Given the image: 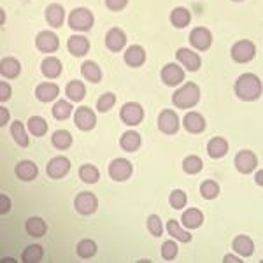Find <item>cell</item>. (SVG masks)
Listing matches in <instances>:
<instances>
[{
    "mask_svg": "<svg viewBox=\"0 0 263 263\" xmlns=\"http://www.w3.org/2000/svg\"><path fill=\"white\" fill-rule=\"evenodd\" d=\"M261 91H263L261 81H260V78L254 74H242L235 83V93H237V97L242 100L251 102V100L260 99Z\"/></svg>",
    "mask_w": 263,
    "mask_h": 263,
    "instance_id": "obj_1",
    "label": "cell"
},
{
    "mask_svg": "<svg viewBox=\"0 0 263 263\" xmlns=\"http://www.w3.org/2000/svg\"><path fill=\"white\" fill-rule=\"evenodd\" d=\"M200 100V90L195 83H186L184 86L179 88L172 97V102L179 109H190L198 104Z\"/></svg>",
    "mask_w": 263,
    "mask_h": 263,
    "instance_id": "obj_2",
    "label": "cell"
},
{
    "mask_svg": "<svg viewBox=\"0 0 263 263\" xmlns=\"http://www.w3.org/2000/svg\"><path fill=\"white\" fill-rule=\"evenodd\" d=\"M69 27L76 32H86L93 27V14L84 7H78L69 14Z\"/></svg>",
    "mask_w": 263,
    "mask_h": 263,
    "instance_id": "obj_3",
    "label": "cell"
},
{
    "mask_svg": "<svg viewBox=\"0 0 263 263\" xmlns=\"http://www.w3.org/2000/svg\"><path fill=\"white\" fill-rule=\"evenodd\" d=\"M256 48L251 41H239L235 46L232 48V58L239 63H248L254 58Z\"/></svg>",
    "mask_w": 263,
    "mask_h": 263,
    "instance_id": "obj_4",
    "label": "cell"
},
{
    "mask_svg": "<svg viewBox=\"0 0 263 263\" xmlns=\"http://www.w3.org/2000/svg\"><path fill=\"white\" fill-rule=\"evenodd\" d=\"M74 205H76V211H78L79 214L88 216V214H93L97 211V207H99V200H97V197L93 193L83 192L76 197Z\"/></svg>",
    "mask_w": 263,
    "mask_h": 263,
    "instance_id": "obj_5",
    "label": "cell"
},
{
    "mask_svg": "<svg viewBox=\"0 0 263 263\" xmlns=\"http://www.w3.org/2000/svg\"><path fill=\"white\" fill-rule=\"evenodd\" d=\"M120 116H121L123 123L134 126V125H139V123L142 121L144 111H142V107L139 104H135V102H128V104H125L121 107Z\"/></svg>",
    "mask_w": 263,
    "mask_h": 263,
    "instance_id": "obj_6",
    "label": "cell"
},
{
    "mask_svg": "<svg viewBox=\"0 0 263 263\" xmlns=\"http://www.w3.org/2000/svg\"><path fill=\"white\" fill-rule=\"evenodd\" d=\"M132 163L128 160L123 158H116L112 160L111 165H109V176L112 177L114 181H126L132 176Z\"/></svg>",
    "mask_w": 263,
    "mask_h": 263,
    "instance_id": "obj_7",
    "label": "cell"
},
{
    "mask_svg": "<svg viewBox=\"0 0 263 263\" xmlns=\"http://www.w3.org/2000/svg\"><path fill=\"white\" fill-rule=\"evenodd\" d=\"M190 42H192L193 48L205 51L211 48V44H213V33L203 27L193 28V32L190 33Z\"/></svg>",
    "mask_w": 263,
    "mask_h": 263,
    "instance_id": "obj_8",
    "label": "cell"
},
{
    "mask_svg": "<svg viewBox=\"0 0 263 263\" xmlns=\"http://www.w3.org/2000/svg\"><path fill=\"white\" fill-rule=\"evenodd\" d=\"M158 126L163 134L172 135L179 130V118H177V114L174 111H171V109H165L158 118Z\"/></svg>",
    "mask_w": 263,
    "mask_h": 263,
    "instance_id": "obj_9",
    "label": "cell"
},
{
    "mask_svg": "<svg viewBox=\"0 0 263 263\" xmlns=\"http://www.w3.org/2000/svg\"><path fill=\"white\" fill-rule=\"evenodd\" d=\"M35 44L39 51L42 53H53V51L58 49V46H60V41H58V35L49 30H44L41 32L39 35L35 37Z\"/></svg>",
    "mask_w": 263,
    "mask_h": 263,
    "instance_id": "obj_10",
    "label": "cell"
},
{
    "mask_svg": "<svg viewBox=\"0 0 263 263\" xmlns=\"http://www.w3.org/2000/svg\"><path fill=\"white\" fill-rule=\"evenodd\" d=\"M70 171V162L65 156H57L48 163V176L51 179H62Z\"/></svg>",
    "mask_w": 263,
    "mask_h": 263,
    "instance_id": "obj_11",
    "label": "cell"
},
{
    "mask_svg": "<svg viewBox=\"0 0 263 263\" xmlns=\"http://www.w3.org/2000/svg\"><path fill=\"white\" fill-rule=\"evenodd\" d=\"M256 165H258L256 156H254V153L248 151V149L240 151L239 155L235 156V167H237V171H239L240 174L253 172L254 168H256Z\"/></svg>",
    "mask_w": 263,
    "mask_h": 263,
    "instance_id": "obj_12",
    "label": "cell"
},
{
    "mask_svg": "<svg viewBox=\"0 0 263 263\" xmlns=\"http://www.w3.org/2000/svg\"><path fill=\"white\" fill-rule=\"evenodd\" d=\"M176 58L182 63V65L186 67V69L192 70V72L198 70V69H200V65H202L200 57H198V54L195 53V51L188 49V48H181V49H177Z\"/></svg>",
    "mask_w": 263,
    "mask_h": 263,
    "instance_id": "obj_13",
    "label": "cell"
},
{
    "mask_svg": "<svg viewBox=\"0 0 263 263\" xmlns=\"http://www.w3.org/2000/svg\"><path fill=\"white\" fill-rule=\"evenodd\" d=\"M74 120H76V125H78L79 130H91L97 123V118H95V112L91 111L90 107H79L78 111L74 114Z\"/></svg>",
    "mask_w": 263,
    "mask_h": 263,
    "instance_id": "obj_14",
    "label": "cell"
},
{
    "mask_svg": "<svg viewBox=\"0 0 263 263\" xmlns=\"http://www.w3.org/2000/svg\"><path fill=\"white\" fill-rule=\"evenodd\" d=\"M162 79L167 86H177L184 79V70L176 63H168L162 69Z\"/></svg>",
    "mask_w": 263,
    "mask_h": 263,
    "instance_id": "obj_15",
    "label": "cell"
},
{
    "mask_svg": "<svg viewBox=\"0 0 263 263\" xmlns=\"http://www.w3.org/2000/svg\"><path fill=\"white\" fill-rule=\"evenodd\" d=\"M105 44H107V48L111 51L118 53V51H121L123 46L126 44V35L120 28H111V30L107 32V35H105Z\"/></svg>",
    "mask_w": 263,
    "mask_h": 263,
    "instance_id": "obj_16",
    "label": "cell"
},
{
    "mask_svg": "<svg viewBox=\"0 0 263 263\" xmlns=\"http://www.w3.org/2000/svg\"><path fill=\"white\" fill-rule=\"evenodd\" d=\"M16 176H18V179L21 181H33L37 177V165L30 162V160H23V162H20L16 165L14 168Z\"/></svg>",
    "mask_w": 263,
    "mask_h": 263,
    "instance_id": "obj_17",
    "label": "cell"
},
{
    "mask_svg": "<svg viewBox=\"0 0 263 263\" xmlns=\"http://www.w3.org/2000/svg\"><path fill=\"white\" fill-rule=\"evenodd\" d=\"M182 125H184V128L188 132H192V134H200L205 128V120L198 112H188L184 116V120H182Z\"/></svg>",
    "mask_w": 263,
    "mask_h": 263,
    "instance_id": "obj_18",
    "label": "cell"
},
{
    "mask_svg": "<svg viewBox=\"0 0 263 263\" xmlns=\"http://www.w3.org/2000/svg\"><path fill=\"white\" fill-rule=\"evenodd\" d=\"M46 20H48V23L53 28L62 27L63 21H65V11H63L60 4H51L48 9H46Z\"/></svg>",
    "mask_w": 263,
    "mask_h": 263,
    "instance_id": "obj_19",
    "label": "cell"
},
{
    "mask_svg": "<svg viewBox=\"0 0 263 263\" xmlns=\"http://www.w3.org/2000/svg\"><path fill=\"white\" fill-rule=\"evenodd\" d=\"M125 62H126V65H130V67H141L142 63L146 62V51L137 44L130 46L125 53Z\"/></svg>",
    "mask_w": 263,
    "mask_h": 263,
    "instance_id": "obj_20",
    "label": "cell"
},
{
    "mask_svg": "<svg viewBox=\"0 0 263 263\" xmlns=\"http://www.w3.org/2000/svg\"><path fill=\"white\" fill-rule=\"evenodd\" d=\"M233 251L235 253H239L240 256H244V258H248V256H251V254L254 253V242L251 239H249L248 235H239V237H235L233 239Z\"/></svg>",
    "mask_w": 263,
    "mask_h": 263,
    "instance_id": "obj_21",
    "label": "cell"
},
{
    "mask_svg": "<svg viewBox=\"0 0 263 263\" xmlns=\"http://www.w3.org/2000/svg\"><path fill=\"white\" fill-rule=\"evenodd\" d=\"M69 51L74 57H84L90 51V42H88L86 37L72 35L69 39Z\"/></svg>",
    "mask_w": 263,
    "mask_h": 263,
    "instance_id": "obj_22",
    "label": "cell"
},
{
    "mask_svg": "<svg viewBox=\"0 0 263 263\" xmlns=\"http://www.w3.org/2000/svg\"><path fill=\"white\" fill-rule=\"evenodd\" d=\"M207 153L211 158H223L228 153V142L223 137H214L207 144Z\"/></svg>",
    "mask_w": 263,
    "mask_h": 263,
    "instance_id": "obj_23",
    "label": "cell"
},
{
    "mask_svg": "<svg viewBox=\"0 0 263 263\" xmlns=\"http://www.w3.org/2000/svg\"><path fill=\"white\" fill-rule=\"evenodd\" d=\"M60 93V88L57 84H51V83H42L37 86L35 90V97L39 99L41 102H51L54 100Z\"/></svg>",
    "mask_w": 263,
    "mask_h": 263,
    "instance_id": "obj_24",
    "label": "cell"
},
{
    "mask_svg": "<svg viewBox=\"0 0 263 263\" xmlns=\"http://www.w3.org/2000/svg\"><path fill=\"white\" fill-rule=\"evenodd\" d=\"M181 221H182V224H184L186 228L195 230V228H198L203 223V214L198 209H188V211H184Z\"/></svg>",
    "mask_w": 263,
    "mask_h": 263,
    "instance_id": "obj_25",
    "label": "cell"
},
{
    "mask_svg": "<svg viewBox=\"0 0 263 263\" xmlns=\"http://www.w3.org/2000/svg\"><path fill=\"white\" fill-rule=\"evenodd\" d=\"M190 21H192V14H190V11L186 9V7H176V9L172 11L171 23L174 25V27L184 28L190 25Z\"/></svg>",
    "mask_w": 263,
    "mask_h": 263,
    "instance_id": "obj_26",
    "label": "cell"
},
{
    "mask_svg": "<svg viewBox=\"0 0 263 263\" xmlns=\"http://www.w3.org/2000/svg\"><path fill=\"white\" fill-rule=\"evenodd\" d=\"M121 147L125 151H137L139 146H141V135L137 134V132L130 130V132H125V134L121 135Z\"/></svg>",
    "mask_w": 263,
    "mask_h": 263,
    "instance_id": "obj_27",
    "label": "cell"
},
{
    "mask_svg": "<svg viewBox=\"0 0 263 263\" xmlns=\"http://www.w3.org/2000/svg\"><path fill=\"white\" fill-rule=\"evenodd\" d=\"M41 69H42V74H44L46 78H58V76L62 74V63L58 58L49 57L42 62Z\"/></svg>",
    "mask_w": 263,
    "mask_h": 263,
    "instance_id": "obj_28",
    "label": "cell"
},
{
    "mask_svg": "<svg viewBox=\"0 0 263 263\" xmlns=\"http://www.w3.org/2000/svg\"><path fill=\"white\" fill-rule=\"evenodd\" d=\"M21 70V65L16 58H4L0 63V72L4 78H16Z\"/></svg>",
    "mask_w": 263,
    "mask_h": 263,
    "instance_id": "obj_29",
    "label": "cell"
},
{
    "mask_svg": "<svg viewBox=\"0 0 263 263\" xmlns=\"http://www.w3.org/2000/svg\"><path fill=\"white\" fill-rule=\"evenodd\" d=\"M65 93L67 97H69L70 100L74 102H81L84 99V95H86V88H84V84L81 81H70L69 84H67L65 88Z\"/></svg>",
    "mask_w": 263,
    "mask_h": 263,
    "instance_id": "obj_30",
    "label": "cell"
},
{
    "mask_svg": "<svg viewBox=\"0 0 263 263\" xmlns=\"http://www.w3.org/2000/svg\"><path fill=\"white\" fill-rule=\"evenodd\" d=\"M167 230H168V233H171L172 239H177V240H181V242H190V240H192V235H190V232L182 230V228L179 227V223H177L176 219H168Z\"/></svg>",
    "mask_w": 263,
    "mask_h": 263,
    "instance_id": "obj_31",
    "label": "cell"
},
{
    "mask_svg": "<svg viewBox=\"0 0 263 263\" xmlns=\"http://www.w3.org/2000/svg\"><path fill=\"white\" fill-rule=\"evenodd\" d=\"M11 135H12V139L20 144V146H23V147L28 146V135H27V132H25V126L21 121H12L11 123Z\"/></svg>",
    "mask_w": 263,
    "mask_h": 263,
    "instance_id": "obj_32",
    "label": "cell"
},
{
    "mask_svg": "<svg viewBox=\"0 0 263 263\" xmlns=\"http://www.w3.org/2000/svg\"><path fill=\"white\" fill-rule=\"evenodd\" d=\"M81 72H83L84 78L91 83H99L102 79V72H100L99 65H97L95 62H84L83 67H81Z\"/></svg>",
    "mask_w": 263,
    "mask_h": 263,
    "instance_id": "obj_33",
    "label": "cell"
},
{
    "mask_svg": "<svg viewBox=\"0 0 263 263\" xmlns=\"http://www.w3.org/2000/svg\"><path fill=\"white\" fill-rule=\"evenodd\" d=\"M51 141H53V146L57 149H67L72 144V135L67 130H57L53 134V137H51Z\"/></svg>",
    "mask_w": 263,
    "mask_h": 263,
    "instance_id": "obj_34",
    "label": "cell"
},
{
    "mask_svg": "<svg viewBox=\"0 0 263 263\" xmlns=\"http://www.w3.org/2000/svg\"><path fill=\"white\" fill-rule=\"evenodd\" d=\"M25 228H27L28 235L32 237H42L46 233V223L41 218H30L25 223Z\"/></svg>",
    "mask_w": 263,
    "mask_h": 263,
    "instance_id": "obj_35",
    "label": "cell"
},
{
    "mask_svg": "<svg viewBox=\"0 0 263 263\" xmlns=\"http://www.w3.org/2000/svg\"><path fill=\"white\" fill-rule=\"evenodd\" d=\"M27 126L35 137H41V135H44L46 132H48V123H46L44 118H41V116H32L30 120H28Z\"/></svg>",
    "mask_w": 263,
    "mask_h": 263,
    "instance_id": "obj_36",
    "label": "cell"
},
{
    "mask_svg": "<svg viewBox=\"0 0 263 263\" xmlns=\"http://www.w3.org/2000/svg\"><path fill=\"white\" fill-rule=\"evenodd\" d=\"M79 177H81L84 182H88V184H95V182L99 181V177H100V172L97 171V167L86 163V165H83V167L79 168Z\"/></svg>",
    "mask_w": 263,
    "mask_h": 263,
    "instance_id": "obj_37",
    "label": "cell"
},
{
    "mask_svg": "<svg viewBox=\"0 0 263 263\" xmlns=\"http://www.w3.org/2000/svg\"><path fill=\"white\" fill-rule=\"evenodd\" d=\"M200 193L205 200H213L219 195V184L214 181H203L200 186Z\"/></svg>",
    "mask_w": 263,
    "mask_h": 263,
    "instance_id": "obj_38",
    "label": "cell"
},
{
    "mask_svg": "<svg viewBox=\"0 0 263 263\" xmlns=\"http://www.w3.org/2000/svg\"><path fill=\"white\" fill-rule=\"evenodd\" d=\"M72 114V105L67 100H58L53 107V116L57 120H67Z\"/></svg>",
    "mask_w": 263,
    "mask_h": 263,
    "instance_id": "obj_39",
    "label": "cell"
},
{
    "mask_svg": "<svg viewBox=\"0 0 263 263\" xmlns=\"http://www.w3.org/2000/svg\"><path fill=\"white\" fill-rule=\"evenodd\" d=\"M42 258V248L37 244H32L25 248L23 251V261L25 263H37Z\"/></svg>",
    "mask_w": 263,
    "mask_h": 263,
    "instance_id": "obj_40",
    "label": "cell"
},
{
    "mask_svg": "<svg viewBox=\"0 0 263 263\" xmlns=\"http://www.w3.org/2000/svg\"><path fill=\"white\" fill-rule=\"evenodd\" d=\"M76 249H78V254L81 258H91L93 254L97 253V244L90 239H84L78 244V248Z\"/></svg>",
    "mask_w": 263,
    "mask_h": 263,
    "instance_id": "obj_41",
    "label": "cell"
},
{
    "mask_svg": "<svg viewBox=\"0 0 263 263\" xmlns=\"http://www.w3.org/2000/svg\"><path fill=\"white\" fill-rule=\"evenodd\" d=\"M182 168L186 174H198L202 171V160L198 156H188L182 162Z\"/></svg>",
    "mask_w": 263,
    "mask_h": 263,
    "instance_id": "obj_42",
    "label": "cell"
},
{
    "mask_svg": "<svg viewBox=\"0 0 263 263\" xmlns=\"http://www.w3.org/2000/svg\"><path fill=\"white\" fill-rule=\"evenodd\" d=\"M147 228H149L151 235L160 237V235H162V233H163V224H162V219H160L156 214H151L149 218H147Z\"/></svg>",
    "mask_w": 263,
    "mask_h": 263,
    "instance_id": "obj_43",
    "label": "cell"
},
{
    "mask_svg": "<svg viewBox=\"0 0 263 263\" xmlns=\"http://www.w3.org/2000/svg\"><path fill=\"white\" fill-rule=\"evenodd\" d=\"M114 104H116V97H114L112 93H104L99 99V102H97V109H99L100 112H105V111H109Z\"/></svg>",
    "mask_w": 263,
    "mask_h": 263,
    "instance_id": "obj_44",
    "label": "cell"
},
{
    "mask_svg": "<svg viewBox=\"0 0 263 263\" xmlns=\"http://www.w3.org/2000/svg\"><path fill=\"white\" fill-rule=\"evenodd\" d=\"M168 200H171V205L174 207V209H182V207L186 205V193L181 192V190H174V192L171 193V197H168Z\"/></svg>",
    "mask_w": 263,
    "mask_h": 263,
    "instance_id": "obj_45",
    "label": "cell"
},
{
    "mask_svg": "<svg viewBox=\"0 0 263 263\" xmlns=\"http://www.w3.org/2000/svg\"><path fill=\"white\" fill-rule=\"evenodd\" d=\"M162 256L163 260H174L177 256V244L174 240H167L162 246Z\"/></svg>",
    "mask_w": 263,
    "mask_h": 263,
    "instance_id": "obj_46",
    "label": "cell"
},
{
    "mask_svg": "<svg viewBox=\"0 0 263 263\" xmlns=\"http://www.w3.org/2000/svg\"><path fill=\"white\" fill-rule=\"evenodd\" d=\"M128 4V0H105V6L111 11H121Z\"/></svg>",
    "mask_w": 263,
    "mask_h": 263,
    "instance_id": "obj_47",
    "label": "cell"
},
{
    "mask_svg": "<svg viewBox=\"0 0 263 263\" xmlns=\"http://www.w3.org/2000/svg\"><path fill=\"white\" fill-rule=\"evenodd\" d=\"M11 99V86L6 81L0 83V100L6 102Z\"/></svg>",
    "mask_w": 263,
    "mask_h": 263,
    "instance_id": "obj_48",
    "label": "cell"
},
{
    "mask_svg": "<svg viewBox=\"0 0 263 263\" xmlns=\"http://www.w3.org/2000/svg\"><path fill=\"white\" fill-rule=\"evenodd\" d=\"M9 209H11V202H9V198H7L6 195H0V213L6 214Z\"/></svg>",
    "mask_w": 263,
    "mask_h": 263,
    "instance_id": "obj_49",
    "label": "cell"
},
{
    "mask_svg": "<svg viewBox=\"0 0 263 263\" xmlns=\"http://www.w3.org/2000/svg\"><path fill=\"white\" fill-rule=\"evenodd\" d=\"M0 112H2V121H0V123H2V125H6L7 118H9V111H7L6 107H2V109H0Z\"/></svg>",
    "mask_w": 263,
    "mask_h": 263,
    "instance_id": "obj_50",
    "label": "cell"
},
{
    "mask_svg": "<svg viewBox=\"0 0 263 263\" xmlns=\"http://www.w3.org/2000/svg\"><path fill=\"white\" fill-rule=\"evenodd\" d=\"M254 181H256V184L263 186V171L256 172V176H254Z\"/></svg>",
    "mask_w": 263,
    "mask_h": 263,
    "instance_id": "obj_51",
    "label": "cell"
},
{
    "mask_svg": "<svg viewBox=\"0 0 263 263\" xmlns=\"http://www.w3.org/2000/svg\"><path fill=\"white\" fill-rule=\"evenodd\" d=\"M224 261H235V263H239L240 261V258H237V256H224Z\"/></svg>",
    "mask_w": 263,
    "mask_h": 263,
    "instance_id": "obj_52",
    "label": "cell"
},
{
    "mask_svg": "<svg viewBox=\"0 0 263 263\" xmlns=\"http://www.w3.org/2000/svg\"><path fill=\"white\" fill-rule=\"evenodd\" d=\"M235 2H239V0H235Z\"/></svg>",
    "mask_w": 263,
    "mask_h": 263,
    "instance_id": "obj_53",
    "label": "cell"
}]
</instances>
